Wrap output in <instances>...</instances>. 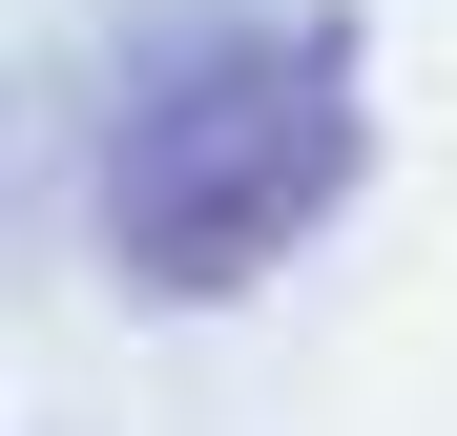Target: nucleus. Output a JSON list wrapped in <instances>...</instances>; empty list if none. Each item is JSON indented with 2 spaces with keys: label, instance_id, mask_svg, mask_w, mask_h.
<instances>
[{
  "label": "nucleus",
  "instance_id": "1",
  "mask_svg": "<svg viewBox=\"0 0 457 436\" xmlns=\"http://www.w3.org/2000/svg\"><path fill=\"white\" fill-rule=\"evenodd\" d=\"M374 187V21L353 0H145L104 62L84 229L145 312H228Z\"/></svg>",
  "mask_w": 457,
  "mask_h": 436
}]
</instances>
